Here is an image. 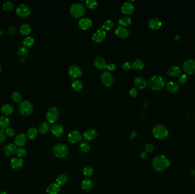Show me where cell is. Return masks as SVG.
Returning a JSON list of instances; mask_svg holds the SVG:
<instances>
[{"label": "cell", "instance_id": "1", "mask_svg": "<svg viewBox=\"0 0 195 194\" xmlns=\"http://www.w3.org/2000/svg\"><path fill=\"white\" fill-rule=\"evenodd\" d=\"M152 165L156 171H162L169 167L170 162L166 156L163 155H157L154 159Z\"/></svg>", "mask_w": 195, "mask_h": 194}, {"label": "cell", "instance_id": "2", "mask_svg": "<svg viewBox=\"0 0 195 194\" xmlns=\"http://www.w3.org/2000/svg\"><path fill=\"white\" fill-rule=\"evenodd\" d=\"M147 85L148 87L153 91H160L164 87L165 81L162 77L155 75L152 76L148 80Z\"/></svg>", "mask_w": 195, "mask_h": 194}, {"label": "cell", "instance_id": "3", "mask_svg": "<svg viewBox=\"0 0 195 194\" xmlns=\"http://www.w3.org/2000/svg\"><path fill=\"white\" fill-rule=\"evenodd\" d=\"M70 12L72 17L75 18H79L84 15L86 12V9L82 4L75 3L71 6L70 8Z\"/></svg>", "mask_w": 195, "mask_h": 194}, {"label": "cell", "instance_id": "4", "mask_svg": "<svg viewBox=\"0 0 195 194\" xmlns=\"http://www.w3.org/2000/svg\"><path fill=\"white\" fill-rule=\"evenodd\" d=\"M18 109L22 115L27 116L30 115L33 112L34 108L31 103L28 100H24L21 102L19 104Z\"/></svg>", "mask_w": 195, "mask_h": 194}, {"label": "cell", "instance_id": "5", "mask_svg": "<svg viewBox=\"0 0 195 194\" xmlns=\"http://www.w3.org/2000/svg\"><path fill=\"white\" fill-rule=\"evenodd\" d=\"M68 153V150L67 147L63 143L57 144L53 147V153L57 158H64L67 155Z\"/></svg>", "mask_w": 195, "mask_h": 194}, {"label": "cell", "instance_id": "6", "mask_svg": "<svg viewBox=\"0 0 195 194\" xmlns=\"http://www.w3.org/2000/svg\"><path fill=\"white\" fill-rule=\"evenodd\" d=\"M152 133L156 138L163 139L168 136V131L164 125L159 124L156 125L152 129Z\"/></svg>", "mask_w": 195, "mask_h": 194}, {"label": "cell", "instance_id": "7", "mask_svg": "<svg viewBox=\"0 0 195 194\" xmlns=\"http://www.w3.org/2000/svg\"><path fill=\"white\" fill-rule=\"evenodd\" d=\"M59 116V113L58 109L54 106H52L47 111L46 120L49 123L53 124L58 120Z\"/></svg>", "mask_w": 195, "mask_h": 194}, {"label": "cell", "instance_id": "8", "mask_svg": "<svg viewBox=\"0 0 195 194\" xmlns=\"http://www.w3.org/2000/svg\"><path fill=\"white\" fill-rule=\"evenodd\" d=\"M16 13L18 15L22 18H26L30 15V8L25 3L20 4L16 9Z\"/></svg>", "mask_w": 195, "mask_h": 194}, {"label": "cell", "instance_id": "9", "mask_svg": "<svg viewBox=\"0 0 195 194\" xmlns=\"http://www.w3.org/2000/svg\"><path fill=\"white\" fill-rule=\"evenodd\" d=\"M183 71L188 74H193L195 73V60L189 59L186 60L182 65Z\"/></svg>", "mask_w": 195, "mask_h": 194}, {"label": "cell", "instance_id": "10", "mask_svg": "<svg viewBox=\"0 0 195 194\" xmlns=\"http://www.w3.org/2000/svg\"><path fill=\"white\" fill-rule=\"evenodd\" d=\"M101 80L103 85L109 87H111L114 83V78L113 75L107 71H104L101 76Z\"/></svg>", "mask_w": 195, "mask_h": 194}, {"label": "cell", "instance_id": "11", "mask_svg": "<svg viewBox=\"0 0 195 194\" xmlns=\"http://www.w3.org/2000/svg\"><path fill=\"white\" fill-rule=\"evenodd\" d=\"M68 72L69 75L74 79L79 78L82 75L81 68L77 65H71L68 67Z\"/></svg>", "mask_w": 195, "mask_h": 194}, {"label": "cell", "instance_id": "12", "mask_svg": "<svg viewBox=\"0 0 195 194\" xmlns=\"http://www.w3.org/2000/svg\"><path fill=\"white\" fill-rule=\"evenodd\" d=\"M82 138V135L80 134V132L77 130L71 131L67 136V139L68 141L72 143H75L79 142Z\"/></svg>", "mask_w": 195, "mask_h": 194}, {"label": "cell", "instance_id": "13", "mask_svg": "<svg viewBox=\"0 0 195 194\" xmlns=\"http://www.w3.org/2000/svg\"><path fill=\"white\" fill-rule=\"evenodd\" d=\"M106 37V33L103 30L100 29L96 30L92 35V40L96 43H101L104 40Z\"/></svg>", "mask_w": 195, "mask_h": 194}, {"label": "cell", "instance_id": "14", "mask_svg": "<svg viewBox=\"0 0 195 194\" xmlns=\"http://www.w3.org/2000/svg\"><path fill=\"white\" fill-rule=\"evenodd\" d=\"M94 64L96 68L99 70H104L107 69V65L103 58L96 56L94 60Z\"/></svg>", "mask_w": 195, "mask_h": 194}, {"label": "cell", "instance_id": "15", "mask_svg": "<svg viewBox=\"0 0 195 194\" xmlns=\"http://www.w3.org/2000/svg\"><path fill=\"white\" fill-rule=\"evenodd\" d=\"M120 10L122 13L126 15H130L134 12L135 7L131 2H126L122 5Z\"/></svg>", "mask_w": 195, "mask_h": 194}, {"label": "cell", "instance_id": "16", "mask_svg": "<svg viewBox=\"0 0 195 194\" xmlns=\"http://www.w3.org/2000/svg\"><path fill=\"white\" fill-rule=\"evenodd\" d=\"M115 34L117 37L123 39H126L129 36V31L125 27L119 26L115 29Z\"/></svg>", "mask_w": 195, "mask_h": 194}, {"label": "cell", "instance_id": "17", "mask_svg": "<svg viewBox=\"0 0 195 194\" xmlns=\"http://www.w3.org/2000/svg\"><path fill=\"white\" fill-rule=\"evenodd\" d=\"M92 21L89 18H82L78 22V26L80 29L86 30L92 26Z\"/></svg>", "mask_w": 195, "mask_h": 194}, {"label": "cell", "instance_id": "18", "mask_svg": "<svg viewBox=\"0 0 195 194\" xmlns=\"http://www.w3.org/2000/svg\"><path fill=\"white\" fill-rule=\"evenodd\" d=\"M85 139L90 141L95 139L98 136V132L94 129H90L85 131L83 134Z\"/></svg>", "mask_w": 195, "mask_h": 194}, {"label": "cell", "instance_id": "19", "mask_svg": "<svg viewBox=\"0 0 195 194\" xmlns=\"http://www.w3.org/2000/svg\"><path fill=\"white\" fill-rule=\"evenodd\" d=\"M182 73L181 68L178 65H171L167 70V74L169 76L177 77Z\"/></svg>", "mask_w": 195, "mask_h": 194}, {"label": "cell", "instance_id": "20", "mask_svg": "<svg viewBox=\"0 0 195 194\" xmlns=\"http://www.w3.org/2000/svg\"><path fill=\"white\" fill-rule=\"evenodd\" d=\"M51 131L53 135L57 137H60L64 133V129L63 127L59 124H54L51 127Z\"/></svg>", "mask_w": 195, "mask_h": 194}, {"label": "cell", "instance_id": "21", "mask_svg": "<svg viewBox=\"0 0 195 194\" xmlns=\"http://www.w3.org/2000/svg\"><path fill=\"white\" fill-rule=\"evenodd\" d=\"M148 25L150 29L154 30H156L159 29L161 27L162 22L158 18H152L149 20L148 22Z\"/></svg>", "mask_w": 195, "mask_h": 194}, {"label": "cell", "instance_id": "22", "mask_svg": "<svg viewBox=\"0 0 195 194\" xmlns=\"http://www.w3.org/2000/svg\"><path fill=\"white\" fill-rule=\"evenodd\" d=\"M27 137L26 134L24 133H20L15 137V143L17 146L21 147L25 145Z\"/></svg>", "mask_w": 195, "mask_h": 194}, {"label": "cell", "instance_id": "23", "mask_svg": "<svg viewBox=\"0 0 195 194\" xmlns=\"http://www.w3.org/2000/svg\"><path fill=\"white\" fill-rule=\"evenodd\" d=\"M17 147L13 143H9L4 147V153L7 156H11L15 154Z\"/></svg>", "mask_w": 195, "mask_h": 194}, {"label": "cell", "instance_id": "24", "mask_svg": "<svg viewBox=\"0 0 195 194\" xmlns=\"http://www.w3.org/2000/svg\"><path fill=\"white\" fill-rule=\"evenodd\" d=\"M133 83H134V85L138 88H139V89L144 88L147 84V83L145 79L141 76H138L135 78L134 79Z\"/></svg>", "mask_w": 195, "mask_h": 194}, {"label": "cell", "instance_id": "25", "mask_svg": "<svg viewBox=\"0 0 195 194\" xmlns=\"http://www.w3.org/2000/svg\"><path fill=\"white\" fill-rule=\"evenodd\" d=\"M24 165V161L21 158H14L10 161V166L14 169L21 168Z\"/></svg>", "mask_w": 195, "mask_h": 194}, {"label": "cell", "instance_id": "26", "mask_svg": "<svg viewBox=\"0 0 195 194\" xmlns=\"http://www.w3.org/2000/svg\"><path fill=\"white\" fill-rule=\"evenodd\" d=\"M46 192L48 194H58L60 192V186L57 183L51 184L48 187Z\"/></svg>", "mask_w": 195, "mask_h": 194}, {"label": "cell", "instance_id": "27", "mask_svg": "<svg viewBox=\"0 0 195 194\" xmlns=\"http://www.w3.org/2000/svg\"><path fill=\"white\" fill-rule=\"evenodd\" d=\"M167 88L171 93H176L179 90V86L177 83L170 81L167 83Z\"/></svg>", "mask_w": 195, "mask_h": 194}, {"label": "cell", "instance_id": "28", "mask_svg": "<svg viewBox=\"0 0 195 194\" xmlns=\"http://www.w3.org/2000/svg\"><path fill=\"white\" fill-rule=\"evenodd\" d=\"M1 110L3 114L6 115H9L13 113L14 108L13 105L10 104H5L2 105Z\"/></svg>", "mask_w": 195, "mask_h": 194}, {"label": "cell", "instance_id": "29", "mask_svg": "<svg viewBox=\"0 0 195 194\" xmlns=\"http://www.w3.org/2000/svg\"><path fill=\"white\" fill-rule=\"evenodd\" d=\"M144 65V63L142 60L141 59H136L133 63L131 64V68L133 70L139 71L143 69Z\"/></svg>", "mask_w": 195, "mask_h": 194}, {"label": "cell", "instance_id": "30", "mask_svg": "<svg viewBox=\"0 0 195 194\" xmlns=\"http://www.w3.org/2000/svg\"><path fill=\"white\" fill-rule=\"evenodd\" d=\"M10 124V120L8 117L2 116L0 117V128L1 129H7Z\"/></svg>", "mask_w": 195, "mask_h": 194}, {"label": "cell", "instance_id": "31", "mask_svg": "<svg viewBox=\"0 0 195 194\" xmlns=\"http://www.w3.org/2000/svg\"><path fill=\"white\" fill-rule=\"evenodd\" d=\"M131 22H132L131 19L130 17H122L118 21V24L120 25V26L123 27L130 26Z\"/></svg>", "mask_w": 195, "mask_h": 194}, {"label": "cell", "instance_id": "32", "mask_svg": "<svg viewBox=\"0 0 195 194\" xmlns=\"http://www.w3.org/2000/svg\"><path fill=\"white\" fill-rule=\"evenodd\" d=\"M93 183L91 180L86 179L83 180L82 182V188L87 191H90L92 188Z\"/></svg>", "mask_w": 195, "mask_h": 194}, {"label": "cell", "instance_id": "33", "mask_svg": "<svg viewBox=\"0 0 195 194\" xmlns=\"http://www.w3.org/2000/svg\"><path fill=\"white\" fill-rule=\"evenodd\" d=\"M31 31V27L28 24H24L20 28V31L22 35H28Z\"/></svg>", "mask_w": 195, "mask_h": 194}, {"label": "cell", "instance_id": "34", "mask_svg": "<svg viewBox=\"0 0 195 194\" xmlns=\"http://www.w3.org/2000/svg\"><path fill=\"white\" fill-rule=\"evenodd\" d=\"M114 26V23L111 19H108L102 25V29L104 31H109L111 30Z\"/></svg>", "mask_w": 195, "mask_h": 194}, {"label": "cell", "instance_id": "35", "mask_svg": "<svg viewBox=\"0 0 195 194\" xmlns=\"http://www.w3.org/2000/svg\"><path fill=\"white\" fill-rule=\"evenodd\" d=\"M71 86L75 91H77V92L81 91L83 88V84L82 82L78 80L73 81V82L71 84Z\"/></svg>", "mask_w": 195, "mask_h": 194}, {"label": "cell", "instance_id": "36", "mask_svg": "<svg viewBox=\"0 0 195 194\" xmlns=\"http://www.w3.org/2000/svg\"><path fill=\"white\" fill-rule=\"evenodd\" d=\"M50 129L49 124L48 122H43L40 124L39 127V131L43 134L47 133Z\"/></svg>", "mask_w": 195, "mask_h": 194}, {"label": "cell", "instance_id": "37", "mask_svg": "<svg viewBox=\"0 0 195 194\" xmlns=\"http://www.w3.org/2000/svg\"><path fill=\"white\" fill-rule=\"evenodd\" d=\"M22 43H23V45L25 46V47H30L34 44V39L33 37L30 36H28L23 39Z\"/></svg>", "mask_w": 195, "mask_h": 194}, {"label": "cell", "instance_id": "38", "mask_svg": "<svg viewBox=\"0 0 195 194\" xmlns=\"http://www.w3.org/2000/svg\"><path fill=\"white\" fill-rule=\"evenodd\" d=\"M56 181H57V183L59 186L64 185L67 181V177L64 174L59 175L57 178Z\"/></svg>", "mask_w": 195, "mask_h": 194}, {"label": "cell", "instance_id": "39", "mask_svg": "<svg viewBox=\"0 0 195 194\" xmlns=\"http://www.w3.org/2000/svg\"><path fill=\"white\" fill-rule=\"evenodd\" d=\"M27 136L30 139H34L38 134V131L34 128H30L27 131Z\"/></svg>", "mask_w": 195, "mask_h": 194}, {"label": "cell", "instance_id": "40", "mask_svg": "<svg viewBox=\"0 0 195 194\" xmlns=\"http://www.w3.org/2000/svg\"><path fill=\"white\" fill-rule=\"evenodd\" d=\"M79 147L80 149V150L85 153H87L88 152L90 149V145L85 141H83L82 143H80L79 145Z\"/></svg>", "mask_w": 195, "mask_h": 194}, {"label": "cell", "instance_id": "41", "mask_svg": "<svg viewBox=\"0 0 195 194\" xmlns=\"http://www.w3.org/2000/svg\"><path fill=\"white\" fill-rule=\"evenodd\" d=\"M87 7L90 9H94L98 6V2L95 0H87L86 1Z\"/></svg>", "mask_w": 195, "mask_h": 194}, {"label": "cell", "instance_id": "42", "mask_svg": "<svg viewBox=\"0 0 195 194\" xmlns=\"http://www.w3.org/2000/svg\"><path fill=\"white\" fill-rule=\"evenodd\" d=\"M14 8V3L12 1H8L3 4V9L7 11L12 10Z\"/></svg>", "mask_w": 195, "mask_h": 194}, {"label": "cell", "instance_id": "43", "mask_svg": "<svg viewBox=\"0 0 195 194\" xmlns=\"http://www.w3.org/2000/svg\"><path fill=\"white\" fill-rule=\"evenodd\" d=\"M12 97L13 100L16 102H21L22 97L21 94L18 92H14L12 95Z\"/></svg>", "mask_w": 195, "mask_h": 194}, {"label": "cell", "instance_id": "44", "mask_svg": "<svg viewBox=\"0 0 195 194\" xmlns=\"http://www.w3.org/2000/svg\"><path fill=\"white\" fill-rule=\"evenodd\" d=\"M93 174V168L91 166H86L83 169V174L86 177H89Z\"/></svg>", "mask_w": 195, "mask_h": 194}, {"label": "cell", "instance_id": "45", "mask_svg": "<svg viewBox=\"0 0 195 194\" xmlns=\"http://www.w3.org/2000/svg\"><path fill=\"white\" fill-rule=\"evenodd\" d=\"M15 154H17L19 157H23L26 155V150L23 147H19L17 149Z\"/></svg>", "mask_w": 195, "mask_h": 194}, {"label": "cell", "instance_id": "46", "mask_svg": "<svg viewBox=\"0 0 195 194\" xmlns=\"http://www.w3.org/2000/svg\"><path fill=\"white\" fill-rule=\"evenodd\" d=\"M188 76L187 74H183L182 75H180L179 78L178 79V83L180 84H184L188 81Z\"/></svg>", "mask_w": 195, "mask_h": 194}, {"label": "cell", "instance_id": "47", "mask_svg": "<svg viewBox=\"0 0 195 194\" xmlns=\"http://www.w3.org/2000/svg\"><path fill=\"white\" fill-rule=\"evenodd\" d=\"M5 133L6 136L10 137H13V136L15 134V131L14 129H13L12 128H8L6 129Z\"/></svg>", "mask_w": 195, "mask_h": 194}, {"label": "cell", "instance_id": "48", "mask_svg": "<svg viewBox=\"0 0 195 194\" xmlns=\"http://www.w3.org/2000/svg\"><path fill=\"white\" fill-rule=\"evenodd\" d=\"M18 52L21 55H26V54H27L28 50L25 47H21L19 48L18 50Z\"/></svg>", "mask_w": 195, "mask_h": 194}, {"label": "cell", "instance_id": "49", "mask_svg": "<svg viewBox=\"0 0 195 194\" xmlns=\"http://www.w3.org/2000/svg\"><path fill=\"white\" fill-rule=\"evenodd\" d=\"M122 68L125 71H127V70H129L130 68H131V63L128 62H124L123 65H122Z\"/></svg>", "mask_w": 195, "mask_h": 194}, {"label": "cell", "instance_id": "50", "mask_svg": "<svg viewBox=\"0 0 195 194\" xmlns=\"http://www.w3.org/2000/svg\"><path fill=\"white\" fill-rule=\"evenodd\" d=\"M5 133L3 130L0 129V143L3 142L5 140Z\"/></svg>", "mask_w": 195, "mask_h": 194}, {"label": "cell", "instance_id": "51", "mask_svg": "<svg viewBox=\"0 0 195 194\" xmlns=\"http://www.w3.org/2000/svg\"><path fill=\"white\" fill-rule=\"evenodd\" d=\"M130 95L131 97H135L138 95V90L135 88H132L130 90Z\"/></svg>", "mask_w": 195, "mask_h": 194}, {"label": "cell", "instance_id": "52", "mask_svg": "<svg viewBox=\"0 0 195 194\" xmlns=\"http://www.w3.org/2000/svg\"><path fill=\"white\" fill-rule=\"evenodd\" d=\"M145 149H146V151L149 152V153H151L154 151V147L153 146V145H151V144H147L146 146H145Z\"/></svg>", "mask_w": 195, "mask_h": 194}, {"label": "cell", "instance_id": "53", "mask_svg": "<svg viewBox=\"0 0 195 194\" xmlns=\"http://www.w3.org/2000/svg\"><path fill=\"white\" fill-rule=\"evenodd\" d=\"M107 69L109 71H114L116 70V66H115V65L113 64V63H110V64L107 65Z\"/></svg>", "mask_w": 195, "mask_h": 194}, {"label": "cell", "instance_id": "54", "mask_svg": "<svg viewBox=\"0 0 195 194\" xmlns=\"http://www.w3.org/2000/svg\"><path fill=\"white\" fill-rule=\"evenodd\" d=\"M16 31V27L14 25H12L10 26V27L8 29V32L11 34H14Z\"/></svg>", "mask_w": 195, "mask_h": 194}, {"label": "cell", "instance_id": "55", "mask_svg": "<svg viewBox=\"0 0 195 194\" xmlns=\"http://www.w3.org/2000/svg\"><path fill=\"white\" fill-rule=\"evenodd\" d=\"M180 39V36L179 35H178V34L176 35L174 37V40H176V41H179Z\"/></svg>", "mask_w": 195, "mask_h": 194}, {"label": "cell", "instance_id": "56", "mask_svg": "<svg viewBox=\"0 0 195 194\" xmlns=\"http://www.w3.org/2000/svg\"><path fill=\"white\" fill-rule=\"evenodd\" d=\"M140 156L142 158H145L147 156V153L145 152H142L140 154Z\"/></svg>", "mask_w": 195, "mask_h": 194}, {"label": "cell", "instance_id": "57", "mask_svg": "<svg viewBox=\"0 0 195 194\" xmlns=\"http://www.w3.org/2000/svg\"><path fill=\"white\" fill-rule=\"evenodd\" d=\"M136 136V133L135 131H133L132 133V134H131V139L133 138V137H135Z\"/></svg>", "mask_w": 195, "mask_h": 194}, {"label": "cell", "instance_id": "58", "mask_svg": "<svg viewBox=\"0 0 195 194\" xmlns=\"http://www.w3.org/2000/svg\"><path fill=\"white\" fill-rule=\"evenodd\" d=\"M0 194H6V193L4 191H0Z\"/></svg>", "mask_w": 195, "mask_h": 194}, {"label": "cell", "instance_id": "59", "mask_svg": "<svg viewBox=\"0 0 195 194\" xmlns=\"http://www.w3.org/2000/svg\"><path fill=\"white\" fill-rule=\"evenodd\" d=\"M3 34V31H2V30H0V35H2Z\"/></svg>", "mask_w": 195, "mask_h": 194}, {"label": "cell", "instance_id": "60", "mask_svg": "<svg viewBox=\"0 0 195 194\" xmlns=\"http://www.w3.org/2000/svg\"><path fill=\"white\" fill-rule=\"evenodd\" d=\"M1 66L0 65V72H1Z\"/></svg>", "mask_w": 195, "mask_h": 194}]
</instances>
